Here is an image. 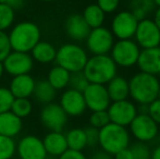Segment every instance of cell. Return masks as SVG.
<instances>
[{
	"label": "cell",
	"mask_w": 160,
	"mask_h": 159,
	"mask_svg": "<svg viewBox=\"0 0 160 159\" xmlns=\"http://www.w3.org/2000/svg\"><path fill=\"white\" fill-rule=\"evenodd\" d=\"M130 96L138 105H149L159 96L160 83L156 75L138 72L128 81Z\"/></svg>",
	"instance_id": "1"
},
{
	"label": "cell",
	"mask_w": 160,
	"mask_h": 159,
	"mask_svg": "<svg viewBox=\"0 0 160 159\" xmlns=\"http://www.w3.org/2000/svg\"><path fill=\"white\" fill-rule=\"evenodd\" d=\"M12 51L30 53L35 45L40 40V28L34 22L22 21L13 25L8 33Z\"/></svg>",
	"instance_id": "2"
},
{
	"label": "cell",
	"mask_w": 160,
	"mask_h": 159,
	"mask_svg": "<svg viewBox=\"0 0 160 159\" xmlns=\"http://www.w3.org/2000/svg\"><path fill=\"white\" fill-rule=\"evenodd\" d=\"M118 67L108 55L92 56L83 69L85 77L91 84L107 85L117 75Z\"/></svg>",
	"instance_id": "3"
},
{
	"label": "cell",
	"mask_w": 160,
	"mask_h": 159,
	"mask_svg": "<svg viewBox=\"0 0 160 159\" xmlns=\"http://www.w3.org/2000/svg\"><path fill=\"white\" fill-rule=\"evenodd\" d=\"M130 143V134L124 127L110 122L99 130V142L101 149L111 156L127 148Z\"/></svg>",
	"instance_id": "4"
},
{
	"label": "cell",
	"mask_w": 160,
	"mask_h": 159,
	"mask_svg": "<svg viewBox=\"0 0 160 159\" xmlns=\"http://www.w3.org/2000/svg\"><path fill=\"white\" fill-rule=\"evenodd\" d=\"M88 56L84 48L74 42H68L57 49L55 61L57 66H60L70 73H75L83 71Z\"/></svg>",
	"instance_id": "5"
},
{
	"label": "cell",
	"mask_w": 160,
	"mask_h": 159,
	"mask_svg": "<svg viewBox=\"0 0 160 159\" xmlns=\"http://www.w3.org/2000/svg\"><path fill=\"white\" fill-rule=\"evenodd\" d=\"M110 52H111L110 57L117 64V67L130 68L137 63L141 49L134 40L123 39L114 42Z\"/></svg>",
	"instance_id": "6"
},
{
	"label": "cell",
	"mask_w": 160,
	"mask_h": 159,
	"mask_svg": "<svg viewBox=\"0 0 160 159\" xmlns=\"http://www.w3.org/2000/svg\"><path fill=\"white\" fill-rule=\"evenodd\" d=\"M85 40L87 49L93 56L108 55L114 44V37L111 31L103 26L91 30Z\"/></svg>",
	"instance_id": "7"
},
{
	"label": "cell",
	"mask_w": 160,
	"mask_h": 159,
	"mask_svg": "<svg viewBox=\"0 0 160 159\" xmlns=\"http://www.w3.org/2000/svg\"><path fill=\"white\" fill-rule=\"evenodd\" d=\"M128 127L132 135L141 143L150 142L158 135V124L147 113H137Z\"/></svg>",
	"instance_id": "8"
},
{
	"label": "cell",
	"mask_w": 160,
	"mask_h": 159,
	"mask_svg": "<svg viewBox=\"0 0 160 159\" xmlns=\"http://www.w3.org/2000/svg\"><path fill=\"white\" fill-rule=\"evenodd\" d=\"M134 37L135 42L143 49L160 46V30L155 22L148 17L138 22Z\"/></svg>",
	"instance_id": "9"
},
{
	"label": "cell",
	"mask_w": 160,
	"mask_h": 159,
	"mask_svg": "<svg viewBox=\"0 0 160 159\" xmlns=\"http://www.w3.org/2000/svg\"><path fill=\"white\" fill-rule=\"evenodd\" d=\"M4 72L11 77H18L22 74H30L33 70L34 60L28 52L11 51L2 61Z\"/></svg>",
	"instance_id": "10"
},
{
	"label": "cell",
	"mask_w": 160,
	"mask_h": 159,
	"mask_svg": "<svg viewBox=\"0 0 160 159\" xmlns=\"http://www.w3.org/2000/svg\"><path fill=\"white\" fill-rule=\"evenodd\" d=\"M40 122L49 132H61L68 122V116L59 104L44 105L40 111Z\"/></svg>",
	"instance_id": "11"
},
{
	"label": "cell",
	"mask_w": 160,
	"mask_h": 159,
	"mask_svg": "<svg viewBox=\"0 0 160 159\" xmlns=\"http://www.w3.org/2000/svg\"><path fill=\"white\" fill-rule=\"evenodd\" d=\"M138 21L130 11H121L114 15L111 22V33L118 40L134 37Z\"/></svg>",
	"instance_id": "12"
},
{
	"label": "cell",
	"mask_w": 160,
	"mask_h": 159,
	"mask_svg": "<svg viewBox=\"0 0 160 159\" xmlns=\"http://www.w3.org/2000/svg\"><path fill=\"white\" fill-rule=\"evenodd\" d=\"M110 122L121 127H128L137 115V108L132 102L125 99L111 102L107 109Z\"/></svg>",
	"instance_id": "13"
},
{
	"label": "cell",
	"mask_w": 160,
	"mask_h": 159,
	"mask_svg": "<svg viewBox=\"0 0 160 159\" xmlns=\"http://www.w3.org/2000/svg\"><path fill=\"white\" fill-rule=\"evenodd\" d=\"M83 96H84L86 108H88L92 112L107 110L109 105L111 104L106 85L89 83L88 86L83 92Z\"/></svg>",
	"instance_id": "14"
},
{
	"label": "cell",
	"mask_w": 160,
	"mask_h": 159,
	"mask_svg": "<svg viewBox=\"0 0 160 159\" xmlns=\"http://www.w3.org/2000/svg\"><path fill=\"white\" fill-rule=\"evenodd\" d=\"M17 153L19 159H46L42 140L35 135L23 136L17 144Z\"/></svg>",
	"instance_id": "15"
},
{
	"label": "cell",
	"mask_w": 160,
	"mask_h": 159,
	"mask_svg": "<svg viewBox=\"0 0 160 159\" xmlns=\"http://www.w3.org/2000/svg\"><path fill=\"white\" fill-rule=\"evenodd\" d=\"M59 105L68 117L82 116L87 109L83 93L72 88H68L62 93Z\"/></svg>",
	"instance_id": "16"
},
{
	"label": "cell",
	"mask_w": 160,
	"mask_h": 159,
	"mask_svg": "<svg viewBox=\"0 0 160 159\" xmlns=\"http://www.w3.org/2000/svg\"><path fill=\"white\" fill-rule=\"evenodd\" d=\"M64 31L68 37H70L72 40L82 42L87 38L89 32H91V27L87 25L85 20L83 19L82 14L73 13L65 19Z\"/></svg>",
	"instance_id": "17"
},
{
	"label": "cell",
	"mask_w": 160,
	"mask_h": 159,
	"mask_svg": "<svg viewBox=\"0 0 160 159\" xmlns=\"http://www.w3.org/2000/svg\"><path fill=\"white\" fill-rule=\"evenodd\" d=\"M141 72L157 75L160 72V46L141 50L137 60Z\"/></svg>",
	"instance_id": "18"
},
{
	"label": "cell",
	"mask_w": 160,
	"mask_h": 159,
	"mask_svg": "<svg viewBox=\"0 0 160 159\" xmlns=\"http://www.w3.org/2000/svg\"><path fill=\"white\" fill-rule=\"evenodd\" d=\"M35 83L31 74H22L13 77L8 88L14 98H30L33 95Z\"/></svg>",
	"instance_id": "19"
},
{
	"label": "cell",
	"mask_w": 160,
	"mask_h": 159,
	"mask_svg": "<svg viewBox=\"0 0 160 159\" xmlns=\"http://www.w3.org/2000/svg\"><path fill=\"white\" fill-rule=\"evenodd\" d=\"M42 144H44L45 151L47 155L59 157L64 153L68 148L67 140H65V134L62 132H49L42 138Z\"/></svg>",
	"instance_id": "20"
},
{
	"label": "cell",
	"mask_w": 160,
	"mask_h": 159,
	"mask_svg": "<svg viewBox=\"0 0 160 159\" xmlns=\"http://www.w3.org/2000/svg\"><path fill=\"white\" fill-rule=\"evenodd\" d=\"M22 127V119L17 117L11 111L0 113V135L13 138L20 134Z\"/></svg>",
	"instance_id": "21"
},
{
	"label": "cell",
	"mask_w": 160,
	"mask_h": 159,
	"mask_svg": "<svg viewBox=\"0 0 160 159\" xmlns=\"http://www.w3.org/2000/svg\"><path fill=\"white\" fill-rule=\"evenodd\" d=\"M108 95L111 102H121V100L128 99L130 96V88H128V81L125 80L122 77H113L107 85Z\"/></svg>",
	"instance_id": "22"
},
{
	"label": "cell",
	"mask_w": 160,
	"mask_h": 159,
	"mask_svg": "<svg viewBox=\"0 0 160 159\" xmlns=\"http://www.w3.org/2000/svg\"><path fill=\"white\" fill-rule=\"evenodd\" d=\"M56 53H57L56 47L51 42H46V40H39L31 50V56L34 61L42 64L55 61Z\"/></svg>",
	"instance_id": "23"
},
{
	"label": "cell",
	"mask_w": 160,
	"mask_h": 159,
	"mask_svg": "<svg viewBox=\"0 0 160 159\" xmlns=\"http://www.w3.org/2000/svg\"><path fill=\"white\" fill-rule=\"evenodd\" d=\"M56 95H57V91L49 84L47 80L36 81L32 96L37 102L42 105L53 102Z\"/></svg>",
	"instance_id": "24"
},
{
	"label": "cell",
	"mask_w": 160,
	"mask_h": 159,
	"mask_svg": "<svg viewBox=\"0 0 160 159\" xmlns=\"http://www.w3.org/2000/svg\"><path fill=\"white\" fill-rule=\"evenodd\" d=\"M70 77H71V73L69 71L56 64L48 72L47 81L56 91H61L67 86H69Z\"/></svg>",
	"instance_id": "25"
},
{
	"label": "cell",
	"mask_w": 160,
	"mask_h": 159,
	"mask_svg": "<svg viewBox=\"0 0 160 159\" xmlns=\"http://www.w3.org/2000/svg\"><path fill=\"white\" fill-rule=\"evenodd\" d=\"M82 17L85 20V22L87 23V25L91 27V30H93V28L102 26L106 19V13L96 3H92L88 4L84 9V11L82 13Z\"/></svg>",
	"instance_id": "26"
},
{
	"label": "cell",
	"mask_w": 160,
	"mask_h": 159,
	"mask_svg": "<svg viewBox=\"0 0 160 159\" xmlns=\"http://www.w3.org/2000/svg\"><path fill=\"white\" fill-rule=\"evenodd\" d=\"M155 7L156 6L154 3V0H131L130 12L139 22L142 20L146 19L147 15L154 11Z\"/></svg>",
	"instance_id": "27"
},
{
	"label": "cell",
	"mask_w": 160,
	"mask_h": 159,
	"mask_svg": "<svg viewBox=\"0 0 160 159\" xmlns=\"http://www.w3.org/2000/svg\"><path fill=\"white\" fill-rule=\"evenodd\" d=\"M65 140H67L68 148L69 149L82 152L87 146L84 129L75 127V129L70 130L65 134Z\"/></svg>",
	"instance_id": "28"
},
{
	"label": "cell",
	"mask_w": 160,
	"mask_h": 159,
	"mask_svg": "<svg viewBox=\"0 0 160 159\" xmlns=\"http://www.w3.org/2000/svg\"><path fill=\"white\" fill-rule=\"evenodd\" d=\"M10 111L20 119H23L32 113L33 104L28 98H14Z\"/></svg>",
	"instance_id": "29"
},
{
	"label": "cell",
	"mask_w": 160,
	"mask_h": 159,
	"mask_svg": "<svg viewBox=\"0 0 160 159\" xmlns=\"http://www.w3.org/2000/svg\"><path fill=\"white\" fill-rule=\"evenodd\" d=\"M17 153V143L13 138L0 135V159H12Z\"/></svg>",
	"instance_id": "30"
},
{
	"label": "cell",
	"mask_w": 160,
	"mask_h": 159,
	"mask_svg": "<svg viewBox=\"0 0 160 159\" xmlns=\"http://www.w3.org/2000/svg\"><path fill=\"white\" fill-rule=\"evenodd\" d=\"M15 19V11L9 7L0 3V31L6 32L13 25Z\"/></svg>",
	"instance_id": "31"
},
{
	"label": "cell",
	"mask_w": 160,
	"mask_h": 159,
	"mask_svg": "<svg viewBox=\"0 0 160 159\" xmlns=\"http://www.w3.org/2000/svg\"><path fill=\"white\" fill-rule=\"evenodd\" d=\"M88 84H89V82L87 81L86 77H85L83 71L71 73L70 82H69L70 88L75 89V91H78V92H81V93H83V92L85 91V88L88 86Z\"/></svg>",
	"instance_id": "32"
},
{
	"label": "cell",
	"mask_w": 160,
	"mask_h": 159,
	"mask_svg": "<svg viewBox=\"0 0 160 159\" xmlns=\"http://www.w3.org/2000/svg\"><path fill=\"white\" fill-rule=\"evenodd\" d=\"M110 123L109 116H108L107 110L102 111H94L92 112V115L89 116V125L95 129H102L103 127H106L107 124Z\"/></svg>",
	"instance_id": "33"
},
{
	"label": "cell",
	"mask_w": 160,
	"mask_h": 159,
	"mask_svg": "<svg viewBox=\"0 0 160 159\" xmlns=\"http://www.w3.org/2000/svg\"><path fill=\"white\" fill-rule=\"evenodd\" d=\"M14 97L8 87L0 86V113L10 111Z\"/></svg>",
	"instance_id": "34"
},
{
	"label": "cell",
	"mask_w": 160,
	"mask_h": 159,
	"mask_svg": "<svg viewBox=\"0 0 160 159\" xmlns=\"http://www.w3.org/2000/svg\"><path fill=\"white\" fill-rule=\"evenodd\" d=\"M130 149L132 152L133 159H150L152 152L145 143L138 142L130 147Z\"/></svg>",
	"instance_id": "35"
},
{
	"label": "cell",
	"mask_w": 160,
	"mask_h": 159,
	"mask_svg": "<svg viewBox=\"0 0 160 159\" xmlns=\"http://www.w3.org/2000/svg\"><path fill=\"white\" fill-rule=\"evenodd\" d=\"M12 51L9 42L8 33L0 31V61H3V59Z\"/></svg>",
	"instance_id": "36"
},
{
	"label": "cell",
	"mask_w": 160,
	"mask_h": 159,
	"mask_svg": "<svg viewBox=\"0 0 160 159\" xmlns=\"http://www.w3.org/2000/svg\"><path fill=\"white\" fill-rule=\"evenodd\" d=\"M85 136H86V144L89 147H94L96 145H98L99 142V130L95 129V127H91L84 129Z\"/></svg>",
	"instance_id": "37"
},
{
	"label": "cell",
	"mask_w": 160,
	"mask_h": 159,
	"mask_svg": "<svg viewBox=\"0 0 160 159\" xmlns=\"http://www.w3.org/2000/svg\"><path fill=\"white\" fill-rule=\"evenodd\" d=\"M96 4L105 13H112L118 9L120 0H97Z\"/></svg>",
	"instance_id": "38"
},
{
	"label": "cell",
	"mask_w": 160,
	"mask_h": 159,
	"mask_svg": "<svg viewBox=\"0 0 160 159\" xmlns=\"http://www.w3.org/2000/svg\"><path fill=\"white\" fill-rule=\"evenodd\" d=\"M147 115L152 118L157 124H160V98L155 99L152 102L148 105Z\"/></svg>",
	"instance_id": "39"
},
{
	"label": "cell",
	"mask_w": 160,
	"mask_h": 159,
	"mask_svg": "<svg viewBox=\"0 0 160 159\" xmlns=\"http://www.w3.org/2000/svg\"><path fill=\"white\" fill-rule=\"evenodd\" d=\"M59 159H87V157L83 154V152L67 149L61 156H59Z\"/></svg>",
	"instance_id": "40"
},
{
	"label": "cell",
	"mask_w": 160,
	"mask_h": 159,
	"mask_svg": "<svg viewBox=\"0 0 160 159\" xmlns=\"http://www.w3.org/2000/svg\"><path fill=\"white\" fill-rule=\"evenodd\" d=\"M0 3L4 4V6L9 7L12 10H20L23 8L25 0H0Z\"/></svg>",
	"instance_id": "41"
},
{
	"label": "cell",
	"mask_w": 160,
	"mask_h": 159,
	"mask_svg": "<svg viewBox=\"0 0 160 159\" xmlns=\"http://www.w3.org/2000/svg\"><path fill=\"white\" fill-rule=\"evenodd\" d=\"M113 156H114V159H133L132 152H131V149L128 148V147L118 152V153Z\"/></svg>",
	"instance_id": "42"
},
{
	"label": "cell",
	"mask_w": 160,
	"mask_h": 159,
	"mask_svg": "<svg viewBox=\"0 0 160 159\" xmlns=\"http://www.w3.org/2000/svg\"><path fill=\"white\" fill-rule=\"evenodd\" d=\"M91 159H112V156L110 154L106 153L103 151L97 152V153L94 154L93 156L91 157Z\"/></svg>",
	"instance_id": "43"
},
{
	"label": "cell",
	"mask_w": 160,
	"mask_h": 159,
	"mask_svg": "<svg viewBox=\"0 0 160 159\" xmlns=\"http://www.w3.org/2000/svg\"><path fill=\"white\" fill-rule=\"evenodd\" d=\"M152 21L155 22V24L158 26V28L160 30V8H158L156 10V12H155V15H154V20H152Z\"/></svg>",
	"instance_id": "44"
},
{
	"label": "cell",
	"mask_w": 160,
	"mask_h": 159,
	"mask_svg": "<svg viewBox=\"0 0 160 159\" xmlns=\"http://www.w3.org/2000/svg\"><path fill=\"white\" fill-rule=\"evenodd\" d=\"M150 159H160V145L159 146H157L156 148L152 152Z\"/></svg>",
	"instance_id": "45"
},
{
	"label": "cell",
	"mask_w": 160,
	"mask_h": 159,
	"mask_svg": "<svg viewBox=\"0 0 160 159\" xmlns=\"http://www.w3.org/2000/svg\"><path fill=\"white\" fill-rule=\"evenodd\" d=\"M4 73V69H3V64H2V61H0V80H1L2 75Z\"/></svg>",
	"instance_id": "46"
},
{
	"label": "cell",
	"mask_w": 160,
	"mask_h": 159,
	"mask_svg": "<svg viewBox=\"0 0 160 159\" xmlns=\"http://www.w3.org/2000/svg\"><path fill=\"white\" fill-rule=\"evenodd\" d=\"M154 3L156 7H158V8H160V0H154Z\"/></svg>",
	"instance_id": "47"
},
{
	"label": "cell",
	"mask_w": 160,
	"mask_h": 159,
	"mask_svg": "<svg viewBox=\"0 0 160 159\" xmlns=\"http://www.w3.org/2000/svg\"><path fill=\"white\" fill-rule=\"evenodd\" d=\"M156 77H157V79H158V81H159V83H160V72L158 73V74H157V75H156Z\"/></svg>",
	"instance_id": "48"
},
{
	"label": "cell",
	"mask_w": 160,
	"mask_h": 159,
	"mask_svg": "<svg viewBox=\"0 0 160 159\" xmlns=\"http://www.w3.org/2000/svg\"><path fill=\"white\" fill-rule=\"evenodd\" d=\"M40 1H44V2H51V1H53V0H40Z\"/></svg>",
	"instance_id": "49"
},
{
	"label": "cell",
	"mask_w": 160,
	"mask_h": 159,
	"mask_svg": "<svg viewBox=\"0 0 160 159\" xmlns=\"http://www.w3.org/2000/svg\"><path fill=\"white\" fill-rule=\"evenodd\" d=\"M158 136H159V141H160V130L158 131Z\"/></svg>",
	"instance_id": "50"
},
{
	"label": "cell",
	"mask_w": 160,
	"mask_h": 159,
	"mask_svg": "<svg viewBox=\"0 0 160 159\" xmlns=\"http://www.w3.org/2000/svg\"><path fill=\"white\" fill-rule=\"evenodd\" d=\"M158 98H160V91H159V96H158Z\"/></svg>",
	"instance_id": "51"
},
{
	"label": "cell",
	"mask_w": 160,
	"mask_h": 159,
	"mask_svg": "<svg viewBox=\"0 0 160 159\" xmlns=\"http://www.w3.org/2000/svg\"><path fill=\"white\" fill-rule=\"evenodd\" d=\"M18 159H19V158H18Z\"/></svg>",
	"instance_id": "52"
}]
</instances>
